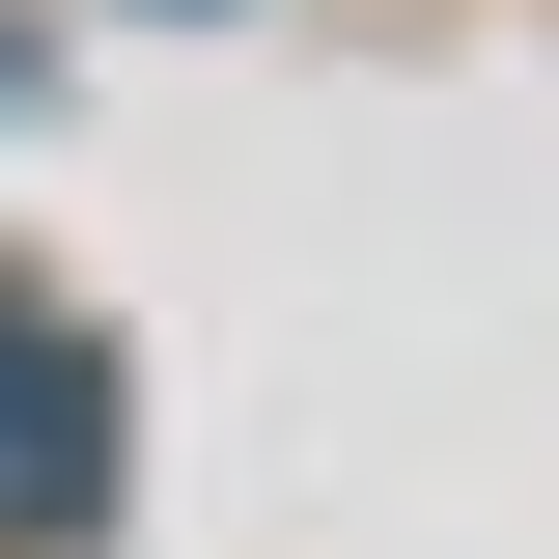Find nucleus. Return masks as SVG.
Segmentation results:
<instances>
[{
  "label": "nucleus",
  "instance_id": "nucleus-1",
  "mask_svg": "<svg viewBox=\"0 0 559 559\" xmlns=\"http://www.w3.org/2000/svg\"><path fill=\"white\" fill-rule=\"evenodd\" d=\"M84 503H112V364L57 308H0V532H84Z\"/></svg>",
  "mask_w": 559,
  "mask_h": 559
}]
</instances>
